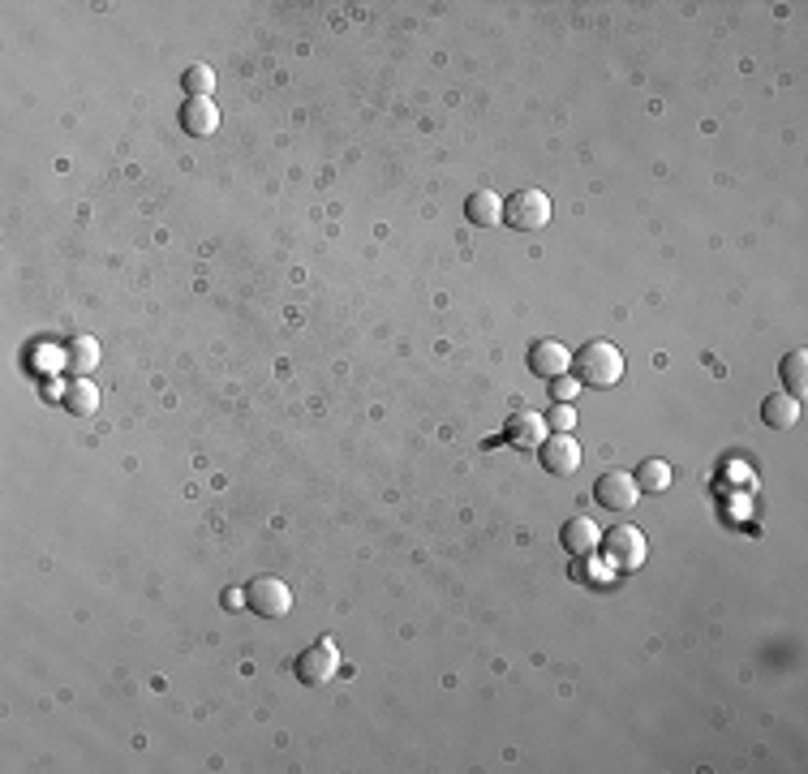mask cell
<instances>
[{
	"label": "cell",
	"mask_w": 808,
	"mask_h": 774,
	"mask_svg": "<svg viewBox=\"0 0 808 774\" xmlns=\"http://www.w3.org/2000/svg\"><path fill=\"white\" fill-rule=\"evenodd\" d=\"M559 542H564V551H568V555L585 559V555L602 542V534H598V525L589 521V516H572V521H568L564 529H559Z\"/></svg>",
	"instance_id": "obj_10"
},
{
	"label": "cell",
	"mask_w": 808,
	"mask_h": 774,
	"mask_svg": "<svg viewBox=\"0 0 808 774\" xmlns=\"http://www.w3.org/2000/svg\"><path fill=\"white\" fill-rule=\"evenodd\" d=\"M465 215L478 228H495L499 220H503V198L495 194V190H473L469 194V203H465Z\"/></svg>",
	"instance_id": "obj_13"
},
{
	"label": "cell",
	"mask_w": 808,
	"mask_h": 774,
	"mask_svg": "<svg viewBox=\"0 0 808 774\" xmlns=\"http://www.w3.org/2000/svg\"><path fill=\"white\" fill-rule=\"evenodd\" d=\"M503 220L512 228H521V233H533V228H546L551 220V198L542 190H516L508 203H503Z\"/></svg>",
	"instance_id": "obj_4"
},
{
	"label": "cell",
	"mask_w": 808,
	"mask_h": 774,
	"mask_svg": "<svg viewBox=\"0 0 808 774\" xmlns=\"http://www.w3.org/2000/svg\"><path fill=\"white\" fill-rule=\"evenodd\" d=\"M761 422H766L770 430H787V426H796V422H800V400L791 396V392H774V396H766V400H761Z\"/></svg>",
	"instance_id": "obj_12"
},
{
	"label": "cell",
	"mask_w": 808,
	"mask_h": 774,
	"mask_svg": "<svg viewBox=\"0 0 808 774\" xmlns=\"http://www.w3.org/2000/svg\"><path fill=\"white\" fill-rule=\"evenodd\" d=\"M594 499L606 512H628L641 499V486H637V478H632L628 469H606L602 478L594 482Z\"/></svg>",
	"instance_id": "obj_5"
},
{
	"label": "cell",
	"mask_w": 808,
	"mask_h": 774,
	"mask_svg": "<svg viewBox=\"0 0 808 774\" xmlns=\"http://www.w3.org/2000/svg\"><path fill=\"white\" fill-rule=\"evenodd\" d=\"M185 91H190V99H202V95H211V86H215V74L207 65H190L185 69Z\"/></svg>",
	"instance_id": "obj_18"
},
{
	"label": "cell",
	"mask_w": 808,
	"mask_h": 774,
	"mask_svg": "<svg viewBox=\"0 0 808 774\" xmlns=\"http://www.w3.org/2000/svg\"><path fill=\"white\" fill-rule=\"evenodd\" d=\"M778 375H783V387L791 396H804V387H808V353L804 349H796V353H787L783 357V366H778Z\"/></svg>",
	"instance_id": "obj_15"
},
{
	"label": "cell",
	"mask_w": 808,
	"mask_h": 774,
	"mask_svg": "<svg viewBox=\"0 0 808 774\" xmlns=\"http://www.w3.org/2000/svg\"><path fill=\"white\" fill-rule=\"evenodd\" d=\"M529 370L538 379H559L572 370V353L559 340H533L529 344Z\"/></svg>",
	"instance_id": "obj_8"
},
{
	"label": "cell",
	"mask_w": 808,
	"mask_h": 774,
	"mask_svg": "<svg viewBox=\"0 0 808 774\" xmlns=\"http://www.w3.org/2000/svg\"><path fill=\"white\" fill-rule=\"evenodd\" d=\"M602 551H606V564H611V568L632 572V568H641V564H645L649 542H645V534H641L637 525H615L611 534L602 538Z\"/></svg>",
	"instance_id": "obj_2"
},
{
	"label": "cell",
	"mask_w": 808,
	"mask_h": 774,
	"mask_svg": "<svg viewBox=\"0 0 808 774\" xmlns=\"http://www.w3.org/2000/svg\"><path fill=\"white\" fill-rule=\"evenodd\" d=\"M632 478H637V486L645 495H662L671 486V465L667 461H641V469L632 473Z\"/></svg>",
	"instance_id": "obj_16"
},
{
	"label": "cell",
	"mask_w": 808,
	"mask_h": 774,
	"mask_svg": "<svg viewBox=\"0 0 808 774\" xmlns=\"http://www.w3.org/2000/svg\"><path fill=\"white\" fill-rule=\"evenodd\" d=\"M245 607L254 615H263V620H280L293 607V594H288V585L280 577H254L245 585Z\"/></svg>",
	"instance_id": "obj_3"
},
{
	"label": "cell",
	"mask_w": 808,
	"mask_h": 774,
	"mask_svg": "<svg viewBox=\"0 0 808 774\" xmlns=\"http://www.w3.org/2000/svg\"><path fill=\"white\" fill-rule=\"evenodd\" d=\"M65 409L74 413V418H91L99 409V387L91 379H74L65 387Z\"/></svg>",
	"instance_id": "obj_14"
},
{
	"label": "cell",
	"mask_w": 808,
	"mask_h": 774,
	"mask_svg": "<svg viewBox=\"0 0 808 774\" xmlns=\"http://www.w3.org/2000/svg\"><path fill=\"white\" fill-rule=\"evenodd\" d=\"M546 426H555V435H572L576 409H572V405H555L551 413H546Z\"/></svg>",
	"instance_id": "obj_19"
},
{
	"label": "cell",
	"mask_w": 808,
	"mask_h": 774,
	"mask_svg": "<svg viewBox=\"0 0 808 774\" xmlns=\"http://www.w3.org/2000/svg\"><path fill=\"white\" fill-rule=\"evenodd\" d=\"M503 439H508L512 448H521V452H538L542 439H546V418L542 413H529V409L512 413L508 426H503Z\"/></svg>",
	"instance_id": "obj_9"
},
{
	"label": "cell",
	"mask_w": 808,
	"mask_h": 774,
	"mask_svg": "<svg viewBox=\"0 0 808 774\" xmlns=\"http://www.w3.org/2000/svg\"><path fill=\"white\" fill-rule=\"evenodd\" d=\"M542 469L555 473V478H568V473L581 469V443H576L572 435H551L542 439Z\"/></svg>",
	"instance_id": "obj_7"
},
{
	"label": "cell",
	"mask_w": 808,
	"mask_h": 774,
	"mask_svg": "<svg viewBox=\"0 0 808 774\" xmlns=\"http://www.w3.org/2000/svg\"><path fill=\"white\" fill-rule=\"evenodd\" d=\"M336 667H340V654H336V641H319V645H310L306 654L297 658V680L301 684H327L331 676H336Z\"/></svg>",
	"instance_id": "obj_6"
},
{
	"label": "cell",
	"mask_w": 808,
	"mask_h": 774,
	"mask_svg": "<svg viewBox=\"0 0 808 774\" xmlns=\"http://www.w3.org/2000/svg\"><path fill=\"white\" fill-rule=\"evenodd\" d=\"M65 362L74 366L78 375H86V370H95V366H99V344H95L91 336H78V340L65 349Z\"/></svg>",
	"instance_id": "obj_17"
},
{
	"label": "cell",
	"mask_w": 808,
	"mask_h": 774,
	"mask_svg": "<svg viewBox=\"0 0 808 774\" xmlns=\"http://www.w3.org/2000/svg\"><path fill=\"white\" fill-rule=\"evenodd\" d=\"M581 392L576 387V379H568V375H559V379H551V396H555V405H568V400Z\"/></svg>",
	"instance_id": "obj_20"
},
{
	"label": "cell",
	"mask_w": 808,
	"mask_h": 774,
	"mask_svg": "<svg viewBox=\"0 0 808 774\" xmlns=\"http://www.w3.org/2000/svg\"><path fill=\"white\" fill-rule=\"evenodd\" d=\"M181 125H185V134H194V138H207V134H215V129H220V112H215L211 95L190 99V104L181 108Z\"/></svg>",
	"instance_id": "obj_11"
},
{
	"label": "cell",
	"mask_w": 808,
	"mask_h": 774,
	"mask_svg": "<svg viewBox=\"0 0 808 774\" xmlns=\"http://www.w3.org/2000/svg\"><path fill=\"white\" fill-rule=\"evenodd\" d=\"M572 366H576V383L581 387H615L619 379H624V353L615 349L611 340H589V344H581L576 349V357H572Z\"/></svg>",
	"instance_id": "obj_1"
}]
</instances>
